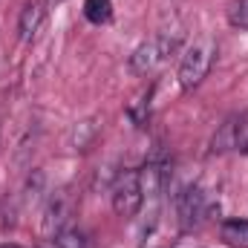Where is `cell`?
Segmentation results:
<instances>
[{
  "instance_id": "1",
  "label": "cell",
  "mask_w": 248,
  "mask_h": 248,
  "mask_svg": "<svg viewBox=\"0 0 248 248\" xmlns=\"http://www.w3.org/2000/svg\"><path fill=\"white\" fill-rule=\"evenodd\" d=\"M214 55H217V44H214V38H208V35L196 38V41L187 46V52L182 55V61H179V72H176L179 87H182L185 93L196 90V87L208 78V72H211V66H214Z\"/></svg>"
},
{
  "instance_id": "2",
  "label": "cell",
  "mask_w": 248,
  "mask_h": 248,
  "mask_svg": "<svg viewBox=\"0 0 248 248\" xmlns=\"http://www.w3.org/2000/svg\"><path fill=\"white\" fill-rule=\"evenodd\" d=\"M113 211L122 219H133L141 205H144V190H141V176L139 170H124L113 185Z\"/></svg>"
},
{
  "instance_id": "3",
  "label": "cell",
  "mask_w": 248,
  "mask_h": 248,
  "mask_svg": "<svg viewBox=\"0 0 248 248\" xmlns=\"http://www.w3.org/2000/svg\"><path fill=\"white\" fill-rule=\"evenodd\" d=\"M173 46H176V41L168 38V35H156V38L139 44V46L133 49V55H130V69H133L136 75H147V72H153L159 63L173 52Z\"/></svg>"
},
{
  "instance_id": "4",
  "label": "cell",
  "mask_w": 248,
  "mask_h": 248,
  "mask_svg": "<svg viewBox=\"0 0 248 248\" xmlns=\"http://www.w3.org/2000/svg\"><path fill=\"white\" fill-rule=\"evenodd\" d=\"M176 214L182 228H196L205 222V217L211 214V199L199 185H187L179 196H176Z\"/></svg>"
},
{
  "instance_id": "5",
  "label": "cell",
  "mask_w": 248,
  "mask_h": 248,
  "mask_svg": "<svg viewBox=\"0 0 248 248\" xmlns=\"http://www.w3.org/2000/svg\"><path fill=\"white\" fill-rule=\"evenodd\" d=\"M69 217H72V199H69V193L66 190L52 193V199H49V205L44 211V228L49 234H55V231H61V228L69 225Z\"/></svg>"
},
{
  "instance_id": "6",
  "label": "cell",
  "mask_w": 248,
  "mask_h": 248,
  "mask_svg": "<svg viewBox=\"0 0 248 248\" xmlns=\"http://www.w3.org/2000/svg\"><path fill=\"white\" fill-rule=\"evenodd\" d=\"M246 116H240V113H234L231 119H225V124L217 130V136H214V141H211V150L214 153H225V150H231V147H237L240 144V133H243V127H246Z\"/></svg>"
},
{
  "instance_id": "7",
  "label": "cell",
  "mask_w": 248,
  "mask_h": 248,
  "mask_svg": "<svg viewBox=\"0 0 248 248\" xmlns=\"http://www.w3.org/2000/svg\"><path fill=\"white\" fill-rule=\"evenodd\" d=\"M44 15H46V9H44L41 3H26V6L20 9V17H17L20 41H32V38L41 32V26H44Z\"/></svg>"
},
{
  "instance_id": "8",
  "label": "cell",
  "mask_w": 248,
  "mask_h": 248,
  "mask_svg": "<svg viewBox=\"0 0 248 248\" xmlns=\"http://www.w3.org/2000/svg\"><path fill=\"white\" fill-rule=\"evenodd\" d=\"M222 240L231 248H248V219H225L222 222Z\"/></svg>"
},
{
  "instance_id": "9",
  "label": "cell",
  "mask_w": 248,
  "mask_h": 248,
  "mask_svg": "<svg viewBox=\"0 0 248 248\" xmlns=\"http://www.w3.org/2000/svg\"><path fill=\"white\" fill-rule=\"evenodd\" d=\"M52 243H55V248H90V237L78 225H66L52 234Z\"/></svg>"
},
{
  "instance_id": "10",
  "label": "cell",
  "mask_w": 248,
  "mask_h": 248,
  "mask_svg": "<svg viewBox=\"0 0 248 248\" xmlns=\"http://www.w3.org/2000/svg\"><path fill=\"white\" fill-rule=\"evenodd\" d=\"M84 17L90 23H107L113 17V0H84Z\"/></svg>"
},
{
  "instance_id": "11",
  "label": "cell",
  "mask_w": 248,
  "mask_h": 248,
  "mask_svg": "<svg viewBox=\"0 0 248 248\" xmlns=\"http://www.w3.org/2000/svg\"><path fill=\"white\" fill-rule=\"evenodd\" d=\"M228 23H231L234 29L248 32V0H237V3L228 9Z\"/></svg>"
},
{
  "instance_id": "12",
  "label": "cell",
  "mask_w": 248,
  "mask_h": 248,
  "mask_svg": "<svg viewBox=\"0 0 248 248\" xmlns=\"http://www.w3.org/2000/svg\"><path fill=\"white\" fill-rule=\"evenodd\" d=\"M127 113H130V119H133L136 124L144 122V119H147V113H150V90H147V93H141V95L130 104V110H127Z\"/></svg>"
},
{
  "instance_id": "13",
  "label": "cell",
  "mask_w": 248,
  "mask_h": 248,
  "mask_svg": "<svg viewBox=\"0 0 248 248\" xmlns=\"http://www.w3.org/2000/svg\"><path fill=\"white\" fill-rule=\"evenodd\" d=\"M0 248H20V246H12V243H0Z\"/></svg>"
},
{
  "instance_id": "14",
  "label": "cell",
  "mask_w": 248,
  "mask_h": 248,
  "mask_svg": "<svg viewBox=\"0 0 248 248\" xmlns=\"http://www.w3.org/2000/svg\"><path fill=\"white\" fill-rule=\"evenodd\" d=\"M46 3H61V0H46Z\"/></svg>"
}]
</instances>
